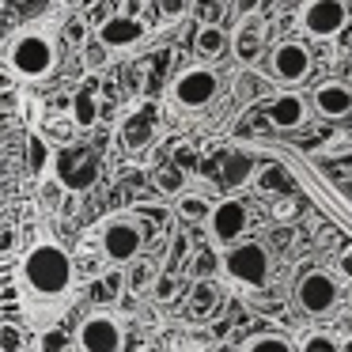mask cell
Here are the masks:
<instances>
[{
	"label": "cell",
	"mask_w": 352,
	"mask_h": 352,
	"mask_svg": "<svg viewBox=\"0 0 352 352\" xmlns=\"http://www.w3.org/2000/svg\"><path fill=\"white\" fill-rule=\"evenodd\" d=\"M19 276H23V284L34 296L54 299L61 292H69V284H72V258L57 243H38L34 250H27Z\"/></svg>",
	"instance_id": "cell-1"
},
{
	"label": "cell",
	"mask_w": 352,
	"mask_h": 352,
	"mask_svg": "<svg viewBox=\"0 0 352 352\" xmlns=\"http://www.w3.org/2000/svg\"><path fill=\"white\" fill-rule=\"evenodd\" d=\"M8 65L23 80H42V76H50V72H54L57 50H54V42H50L42 31H23L8 46Z\"/></svg>",
	"instance_id": "cell-2"
},
{
	"label": "cell",
	"mask_w": 352,
	"mask_h": 352,
	"mask_svg": "<svg viewBox=\"0 0 352 352\" xmlns=\"http://www.w3.org/2000/svg\"><path fill=\"white\" fill-rule=\"evenodd\" d=\"M223 273L235 284H246V288H261L269 280V254L265 246L258 243H235L228 254H223Z\"/></svg>",
	"instance_id": "cell-3"
},
{
	"label": "cell",
	"mask_w": 352,
	"mask_h": 352,
	"mask_svg": "<svg viewBox=\"0 0 352 352\" xmlns=\"http://www.w3.org/2000/svg\"><path fill=\"white\" fill-rule=\"evenodd\" d=\"M216 91H220V80H216L212 69H186L175 76V84H170V102L182 110H201L208 107V102L216 99Z\"/></svg>",
	"instance_id": "cell-4"
},
{
	"label": "cell",
	"mask_w": 352,
	"mask_h": 352,
	"mask_svg": "<svg viewBox=\"0 0 352 352\" xmlns=\"http://www.w3.org/2000/svg\"><path fill=\"white\" fill-rule=\"evenodd\" d=\"M140 246H144V231H140V223L133 216H114L102 228V254L114 265H129L140 254Z\"/></svg>",
	"instance_id": "cell-5"
},
{
	"label": "cell",
	"mask_w": 352,
	"mask_h": 352,
	"mask_svg": "<svg viewBox=\"0 0 352 352\" xmlns=\"http://www.w3.org/2000/svg\"><path fill=\"white\" fill-rule=\"evenodd\" d=\"M349 23V4L344 0H307L299 8V27L311 38H333Z\"/></svg>",
	"instance_id": "cell-6"
},
{
	"label": "cell",
	"mask_w": 352,
	"mask_h": 352,
	"mask_svg": "<svg viewBox=\"0 0 352 352\" xmlns=\"http://www.w3.org/2000/svg\"><path fill=\"white\" fill-rule=\"evenodd\" d=\"M122 341H125V333L118 326V318H110V314H91L76 329L80 352H122Z\"/></svg>",
	"instance_id": "cell-7"
},
{
	"label": "cell",
	"mask_w": 352,
	"mask_h": 352,
	"mask_svg": "<svg viewBox=\"0 0 352 352\" xmlns=\"http://www.w3.org/2000/svg\"><path fill=\"white\" fill-rule=\"evenodd\" d=\"M246 223H250V212H246V205L235 201V197L212 205V216H208V231H212V239L216 243H228V246H235L239 239H243Z\"/></svg>",
	"instance_id": "cell-8"
},
{
	"label": "cell",
	"mask_w": 352,
	"mask_h": 352,
	"mask_svg": "<svg viewBox=\"0 0 352 352\" xmlns=\"http://www.w3.org/2000/svg\"><path fill=\"white\" fill-rule=\"evenodd\" d=\"M269 72H273L280 84H299V80L311 72V50H307L303 42H280V46L273 50Z\"/></svg>",
	"instance_id": "cell-9"
},
{
	"label": "cell",
	"mask_w": 352,
	"mask_h": 352,
	"mask_svg": "<svg viewBox=\"0 0 352 352\" xmlns=\"http://www.w3.org/2000/svg\"><path fill=\"white\" fill-rule=\"evenodd\" d=\"M296 299H299L303 311L322 314V311H329V307L337 303V280L329 273H318V269H314V273H307L303 280H299Z\"/></svg>",
	"instance_id": "cell-10"
},
{
	"label": "cell",
	"mask_w": 352,
	"mask_h": 352,
	"mask_svg": "<svg viewBox=\"0 0 352 352\" xmlns=\"http://www.w3.org/2000/svg\"><path fill=\"white\" fill-rule=\"evenodd\" d=\"M57 178H61L65 190H84V186H91L95 178V155L91 152H80V148H65L61 155H57Z\"/></svg>",
	"instance_id": "cell-11"
},
{
	"label": "cell",
	"mask_w": 352,
	"mask_h": 352,
	"mask_svg": "<svg viewBox=\"0 0 352 352\" xmlns=\"http://www.w3.org/2000/svg\"><path fill=\"white\" fill-rule=\"evenodd\" d=\"M95 38H99L107 50H129V46H137V42L144 38V23H140L137 16H110V19L99 23Z\"/></svg>",
	"instance_id": "cell-12"
},
{
	"label": "cell",
	"mask_w": 352,
	"mask_h": 352,
	"mask_svg": "<svg viewBox=\"0 0 352 352\" xmlns=\"http://www.w3.org/2000/svg\"><path fill=\"white\" fill-rule=\"evenodd\" d=\"M314 110H318L322 118H344V114H352V87L341 84V80L318 84V91H314Z\"/></svg>",
	"instance_id": "cell-13"
},
{
	"label": "cell",
	"mask_w": 352,
	"mask_h": 352,
	"mask_svg": "<svg viewBox=\"0 0 352 352\" xmlns=\"http://www.w3.org/2000/svg\"><path fill=\"white\" fill-rule=\"evenodd\" d=\"M303 118H307V102L299 99L296 91H284L269 102V122H273L276 129H299Z\"/></svg>",
	"instance_id": "cell-14"
},
{
	"label": "cell",
	"mask_w": 352,
	"mask_h": 352,
	"mask_svg": "<svg viewBox=\"0 0 352 352\" xmlns=\"http://www.w3.org/2000/svg\"><path fill=\"white\" fill-rule=\"evenodd\" d=\"M72 125H80V129H91L95 122H99V84L95 80H87V87H80L76 95H72Z\"/></svg>",
	"instance_id": "cell-15"
},
{
	"label": "cell",
	"mask_w": 352,
	"mask_h": 352,
	"mask_svg": "<svg viewBox=\"0 0 352 352\" xmlns=\"http://www.w3.org/2000/svg\"><path fill=\"white\" fill-rule=\"evenodd\" d=\"M254 175L258 170H254V160L246 152H223L220 155V178L228 186H246Z\"/></svg>",
	"instance_id": "cell-16"
},
{
	"label": "cell",
	"mask_w": 352,
	"mask_h": 352,
	"mask_svg": "<svg viewBox=\"0 0 352 352\" xmlns=\"http://www.w3.org/2000/svg\"><path fill=\"white\" fill-rule=\"evenodd\" d=\"M261 54V27L254 19H243V27L235 31V57L243 65H254Z\"/></svg>",
	"instance_id": "cell-17"
},
{
	"label": "cell",
	"mask_w": 352,
	"mask_h": 352,
	"mask_svg": "<svg viewBox=\"0 0 352 352\" xmlns=\"http://www.w3.org/2000/svg\"><path fill=\"white\" fill-rule=\"evenodd\" d=\"M193 46H197V54L205 57V61H216V57L228 54V31L216 23H205L197 31V38H193Z\"/></svg>",
	"instance_id": "cell-18"
},
{
	"label": "cell",
	"mask_w": 352,
	"mask_h": 352,
	"mask_svg": "<svg viewBox=\"0 0 352 352\" xmlns=\"http://www.w3.org/2000/svg\"><path fill=\"white\" fill-rule=\"evenodd\" d=\"M152 133H155V118L148 114V110L133 114L129 122L122 125V140H125L129 148H144V144H152Z\"/></svg>",
	"instance_id": "cell-19"
},
{
	"label": "cell",
	"mask_w": 352,
	"mask_h": 352,
	"mask_svg": "<svg viewBox=\"0 0 352 352\" xmlns=\"http://www.w3.org/2000/svg\"><path fill=\"white\" fill-rule=\"evenodd\" d=\"M243 352H296V349H292V341H284L280 333H258V337L246 341Z\"/></svg>",
	"instance_id": "cell-20"
},
{
	"label": "cell",
	"mask_w": 352,
	"mask_h": 352,
	"mask_svg": "<svg viewBox=\"0 0 352 352\" xmlns=\"http://www.w3.org/2000/svg\"><path fill=\"white\" fill-rule=\"evenodd\" d=\"M258 186L261 190H284V186H288V175H284L280 167H265V170H258Z\"/></svg>",
	"instance_id": "cell-21"
},
{
	"label": "cell",
	"mask_w": 352,
	"mask_h": 352,
	"mask_svg": "<svg viewBox=\"0 0 352 352\" xmlns=\"http://www.w3.org/2000/svg\"><path fill=\"white\" fill-rule=\"evenodd\" d=\"M182 216H190V220H208L212 216V205H205L201 197H182Z\"/></svg>",
	"instance_id": "cell-22"
},
{
	"label": "cell",
	"mask_w": 352,
	"mask_h": 352,
	"mask_svg": "<svg viewBox=\"0 0 352 352\" xmlns=\"http://www.w3.org/2000/svg\"><path fill=\"white\" fill-rule=\"evenodd\" d=\"M299 352H337V341L329 333H311V337H303V349Z\"/></svg>",
	"instance_id": "cell-23"
},
{
	"label": "cell",
	"mask_w": 352,
	"mask_h": 352,
	"mask_svg": "<svg viewBox=\"0 0 352 352\" xmlns=\"http://www.w3.org/2000/svg\"><path fill=\"white\" fill-rule=\"evenodd\" d=\"M152 292H155V299H160V303H170V299L178 296V280H175V276H155Z\"/></svg>",
	"instance_id": "cell-24"
},
{
	"label": "cell",
	"mask_w": 352,
	"mask_h": 352,
	"mask_svg": "<svg viewBox=\"0 0 352 352\" xmlns=\"http://www.w3.org/2000/svg\"><path fill=\"white\" fill-rule=\"evenodd\" d=\"M84 65L87 69H102V65H107V46H102L99 38H95V46L84 50Z\"/></svg>",
	"instance_id": "cell-25"
},
{
	"label": "cell",
	"mask_w": 352,
	"mask_h": 352,
	"mask_svg": "<svg viewBox=\"0 0 352 352\" xmlns=\"http://www.w3.org/2000/svg\"><path fill=\"white\" fill-rule=\"evenodd\" d=\"M27 155H31V170L38 175V170L46 167V144H42V137H31V152Z\"/></svg>",
	"instance_id": "cell-26"
},
{
	"label": "cell",
	"mask_w": 352,
	"mask_h": 352,
	"mask_svg": "<svg viewBox=\"0 0 352 352\" xmlns=\"http://www.w3.org/2000/svg\"><path fill=\"white\" fill-rule=\"evenodd\" d=\"M0 344H4V352H19L23 337H19V329H16V326H4V329H0Z\"/></svg>",
	"instance_id": "cell-27"
},
{
	"label": "cell",
	"mask_w": 352,
	"mask_h": 352,
	"mask_svg": "<svg viewBox=\"0 0 352 352\" xmlns=\"http://www.w3.org/2000/svg\"><path fill=\"white\" fill-rule=\"evenodd\" d=\"M160 186H163V190H178V186H182V175H178V170H163Z\"/></svg>",
	"instance_id": "cell-28"
},
{
	"label": "cell",
	"mask_w": 352,
	"mask_h": 352,
	"mask_svg": "<svg viewBox=\"0 0 352 352\" xmlns=\"http://www.w3.org/2000/svg\"><path fill=\"white\" fill-rule=\"evenodd\" d=\"M160 8L167 12V16H182V12H186V0H160Z\"/></svg>",
	"instance_id": "cell-29"
},
{
	"label": "cell",
	"mask_w": 352,
	"mask_h": 352,
	"mask_svg": "<svg viewBox=\"0 0 352 352\" xmlns=\"http://www.w3.org/2000/svg\"><path fill=\"white\" fill-rule=\"evenodd\" d=\"M201 12L208 16V23H216V16H220V4H216V0H201Z\"/></svg>",
	"instance_id": "cell-30"
},
{
	"label": "cell",
	"mask_w": 352,
	"mask_h": 352,
	"mask_svg": "<svg viewBox=\"0 0 352 352\" xmlns=\"http://www.w3.org/2000/svg\"><path fill=\"white\" fill-rule=\"evenodd\" d=\"M258 4H261V0H239V16H246V19H250L254 12H258Z\"/></svg>",
	"instance_id": "cell-31"
},
{
	"label": "cell",
	"mask_w": 352,
	"mask_h": 352,
	"mask_svg": "<svg viewBox=\"0 0 352 352\" xmlns=\"http://www.w3.org/2000/svg\"><path fill=\"white\" fill-rule=\"evenodd\" d=\"M57 344H61V337L50 333V337H46V352H57Z\"/></svg>",
	"instance_id": "cell-32"
},
{
	"label": "cell",
	"mask_w": 352,
	"mask_h": 352,
	"mask_svg": "<svg viewBox=\"0 0 352 352\" xmlns=\"http://www.w3.org/2000/svg\"><path fill=\"white\" fill-rule=\"evenodd\" d=\"M175 352H201V349H175Z\"/></svg>",
	"instance_id": "cell-33"
},
{
	"label": "cell",
	"mask_w": 352,
	"mask_h": 352,
	"mask_svg": "<svg viewBox=\"0 0 352 352\" xmlns=\"http://www.w3.org/2000/svg\"><path fill=\"white\" fill-rule=\"evenodd\" d=\"M349 57H352V38H349Z\"/></svg>",
	"instance_id": "cell-34"
}]
</instances>
